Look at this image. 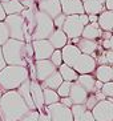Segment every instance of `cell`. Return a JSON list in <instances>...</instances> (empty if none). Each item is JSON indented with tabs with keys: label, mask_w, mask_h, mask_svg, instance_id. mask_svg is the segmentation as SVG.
Listing matches in <instances>:
<instances>
[{
	"label": "cell",
	"mask_w": 113,
	"mask_h": 121,
	"mask_svg": "<svg viewBox=\"0 0 113 121\" xmlns=\"http://www.w3.org/2000/svg\"><path fill=\"white\" fill-rule=\"evenodd\" d=\"M16 91H17L19 95L23 97V100L27 103V105L29 107V109L35 110L36 107H35V103H33V100H32V95H31V78H28L27 81H24L17 89H16Z\"/></svg>",
	"instance_id": "cell-21"
},
{
	"label": "cell",
	"mask_w": 113,
	"mask_h": 121,
	"mask_svg": "<svg viewBox=\"0 0 113 121\" xmlns=\"http://www.w3.org/2000/svg\"><path fill=\"white\" fill-rule=\"evenodd\" d=\"M9 39V32L4 22H0V47L3 45L7 40Z\"/></svg>",
	"instance_id": "cell-31"
},
{
	"label": "cell",
	"mask_w": 113,
	"mask_h": 121,
	"mask_svg": "<svg viewBox=\"0 0 113 121\" xmlns=\"http://www.w3.org/2000/svg\"><path fill=\"white\" fill-rule=\"evenodd\" d=\"M4 23L7 25L11 39L23 40L25 43H32V36L28 31L25 19L21 13L17 15H7L4 19Z\"/></svg>",
	"instance_id": "cell-4"
},
{
	"label": "cell",
	"mask_w": 113,
	"mask_h": 121,
	"mask_svg": "<svg viewBox=\"0 0 113 121\" xmlns=\"http://www.w3.org/2000/svg\"><path fill=\"white\" fill-rule=\"evenodd\" d=\"M63 81H64V80H63V77H61L60 72L56 71V72H53L49 77H47L43 82H40V84H41L43 88H51V89L57 91V88L61 85V82H63Z\"/></svg>",
	"instance_id": "cell-27"
},
{
	"label": "cell",
	"mask_w": 113,
	"mask_h": 121,
	"mask_svg": "<svg viewBox=\"0 0 113 121\" xmlns=\"http://www.w3.org/2000/svg\"><path fill=\"white\" fill-rule=\"evenodd\" d=\"M103 84H104V82H101L100 80H96V92H97V91H101Z\"/></svg>",
	"instance_id": "cell-43"
},
{
	"label": "cell",
	"mask_w": 113,
	"mask_h": 121,
	"mask_svg": "<svg viewBox=\"0 0 113 121\" xmlns=\"http://www.w3.org/2000/svg\"><path fill=\"white\" fill-rule=\"evenodd\" d=\"M20 121H39V110H29L28 113H25Z\"/></svg>",
	"instance_id": "cell-34"
},
{
	"label": "cell",
	"mask_w": 113,
	"mask_h": 121,
	"mask_svg": "<svg viewBox=\"0 0 113 121\" xmlns=\"http://www.w3.org/2000/svg\"><path fill=\"white\" fill-rule=\"evenodd\" d=\"M96 67H97V63H96L95 57L91 56V55L81 53L72 68L78 75H87V73H93Z\"/></svg>",
	"instance_id": "cell-10"
},
{
	"label": "cell",
	"mask_w": 113,
	"mask_h": 121,
	"mask_svg": "<svg viewBox=\"0 0 113 121\" xmlns=\"http://www.w3.org/2000/svg\"><path fill=\"white\" fill-rule=\"evenodd\" d=\"M76 81H77L88 93H95L96 92V77L92 76V73L78 75Z\"/></svg>",
	"instance_id": "cell-25"
},
{
	"label": "cell",
	"mask_w": 113,
	"mask_h": 121,
	"mask_svg": "<svg viewBox=\"0 0 113 121\" xmlns=\"http://www.w3.org/2000/svg\"><path fill=\"white\" fill-rule=\"evenodd\" d=\"M65 19H67V15H64V13H60L59 16H56V17L53 19V24H55V27H56V28H63Z\"/></svg>",
	"instance_id": "cell-36"
},
{
	"label": "cell",
	"mask_w": 113,
	"mask_h": 121,
	"mask_svg": "<svg viewBox=\"0 0 113 121\" xmlns=\"http://www.w3.org/2000/svg\"><path fill=\"white\" fill-rule=\"evenodd\" d=\"M5 65H7V63H5V60H4L3 51H1V47H0V71H1V69H4V68H5Z\"/></svg>",
	"instance_id": "cell-39"
},
{
	"label": "cell",
	"mask_w": 113,
	"mask_h": 121,
	"mask_svg": "<svg viewBox=\"0 0 113 121\" xmlns=\"http://www.w3.org/2000/svg\"><path fill=\"white\" fill-rule=\"evenodd\" d=\"M36 7H37L39 11L47 13L52 19H55L60 13H63L61 4L59 0H36Z\"/></svg>",
	"instance_id": "cell-13"
},
{
	"label": "cell",
	"mask_w": 113,
	"mask_h": 121,
	"mask_svg": "<svg viewBox=\"0 0 113 121\" xmlns=\"http://www.w3.org/2000/svg\"><path fill=\"white\" fill-rule=\"evenodd\" d=\"M31 95L36 109L37 110L44 109V107H45V104H44V92H43L41 84L37 80H31Z\"/></svg>",
	"instance_id": "cell-17"
},
{
	"label": "cell",
	"mask_w": 113,
	"mask_h": 121,
	"mask_svg": "<svg viewBox=\"0 0 113 121\" xmlns=\"http://www.w3.org/2000/svg\"><path fill=\"white\" fill-rule=\"evenodd\" d=\"M89 23H97L99 22V15H88Z\"/></svg>",
	"instance_id": "cell-41"
},
{
	"label": "cell",
	"mask_w": 113,
	"mask_h": 121,
	"mask_svg": "<svg viewBox=\"0 0 113 121\" xmlns=\"http://www.w3.org/2000/svg\"><path fill=\"white\" fill-rule=\"evenodd\" d=\"M39 121H51V117L47 112L45 107H44V109L39 110Z\"/></svg>",
	"instance_id": "cell-37"
},
{
	"label": "cell",
	"mask_w": 113,
	"mask_h": 121,
	"mask_svg": "<svg viewBox=\"0 0 113 121\" xmlns=\"http://www.w3.org/2000/svg\"><path fill=\"white\" fill-rule=\"evenodd\" d=\"M60 103L63 104V105H65V107H68V108H71L72 105H73V103H72V100H71V97H69V96L60 97Z\"/></svg>",
	"instance_id": "cell-38"
},
{
	"label": "cell",
	"mask_w": 113,
	"mask_h": 121,
	"mask_svg": "<svg viewBox=\"0 0 113 121\" xmlns=\"http://www.w3.org/2000/svg\"><path fill=\"white\" fill-rule=\"evenodd\" d=\"M112 81H113V65H112Z\"/></svg>",
	"instance_id": "cell-46"
},
{
	"label": "cell",
	"mask_w": 113,
	"mask_h": 121,
	"mask_svg": "<svg viewBox=\"0 0 113 121\" xmlns=\"http://www.w3.org/2000/svg\"><path fill=\"white\" fill-rule=\"evenodd\" d=\"M4 60L7 65H21L28 67L27 52H25V41L16 39H8L1 45Z\"/></svg>",
	"instance_id": "cell-3"
},
{
	"label": "cell",
	"mask_w": 113,
	"mask_h": 121,
	"mask_svg": "<svg viewBox=\"0 0 113 121\" xmlns=\"http://www.w3.org/2000/svg\"><path fill=\"white\" fill-rule=\"evenodd\" d=\"M61 11L64 15H81L85 13L83 0H64L61 3Z\"/></svg>",
	"instance_id": "cell-16"
},
{
	"label": "cell",
	"mask_w": 113,
	"mask_h": 121,
	"mask_svg": "<svg viewBox=\"0 0 113 121\" xmlns=\"http://www.w3.org/2000/svg\"><path fill=\"white\" fill-rule=\"evenodd\" d=\"M97 103H99V100H97V97H96L95 93H89V95H88V99H87V101H85V107L88 108V109L92 110Z\"/></svg>",
	"instance_id": "cell-35"
},
{
	"label": "cell",
	"mask_w": 113,
	"mask_h": 121,
	"mask_svg": "<svg viewBox=\"0 0 113 121\" xmlns=\"http://www.w3.org/2000/svg\"><path fill=\"white\" fill-rule=\"evenodd\" d=\"M56 29L53 24V19L47 13L39 11L37 7L35 9V28L32 32V40H44L49 39V36Z\"/></svg>",
	"instance_id": "cell-5"
},
{
	"label": "cell",
	"mask_w": 113,
	"mask_h": 121,
	"mask_svg": "<svg viewBox=\"0 0 113 121\" xmlns=\"http://www.w3.org/2000/svg\"><path fill=\"white\" fill-rule=\"evenodd\" d=\"M95 77L96 80H100L101 82L112 81V65L108 64L97 65L95 69Z\"/></svg>",
	"instance_id": "cell-26"
},
{
	"label": "cell",
	"mask_w": 113,
	"mask_h": 121,
	"mask_svg": "<svg viewBox=\"0 0 113 121\" xmlns=\"http://www.w3.org/2000/svg\"><path fill=\"white\" fill-rule=\"evenodd\" d=\"M32 47H33V59L35 60H47L51 59L53 51V45L49 43L48 39L44 40H32Z\"/></svg>",
	"instance_id": "cell-9"
},
{
	"label": "cell",
	"mask_w": 113,
	"mask_h": 121,
	"mask_svg": "<svg viewBox=\"0 0 113 121\" xmlns=\"http://www.w3.org/2000/svg\"><path fill=\"white\" fill-rule=\"evenodd\" d=\"M0 121H3V120H1V117H0Z\"/></svg>",
	"instance_id": "cell-47"
},
{
	"label": "cell",
	"mask_w": 113,
	"mask_h": 121,
	"mask_svg": "<svg viewBox=\"0 0 113 121\" xmlns=\"http://www.w3.org/2000/svg\"><path fill=\"white\" fill-rule=\"evenodd\" d=\"M1 5H3L5 15H17L25 9V7L20 0H3Z\"/></svg>",
	"instance_id": "cell-22"
},
{
	"label": "cell",
	"mask_w": 113,
	"mask_h": 121,
	"mask_svg": "<svg viewBox=\"0 0 113 121\" xmlns=\"http://www.w3.org/2000/svg\"><path fill=\"white\" fill-rule=\"evenodd\" d=\"M49 60L55 64V67H57V68L60 67V65L63 64V53H61V49H55L53 51V53H52V56H51Z\"/></svg>",
	"instance_id": "cell-32"
},
{
	"label": "cell",
	"mask_w": 113,
	"mask_h": 121,
	"mask_svg": "<svg viewBox=\"0 0 113 121\" xmlns=\"http://www.w3.org/2000/svg\"><path fill=\"white\" fill-rule=\"evenodd\" d=\"M57 71L60 72V75H61V77H63L64 81H71V82H73V81H76V80H77V77H78V73H77V72L74 71L72 67L67 65L65 63H63L60 67L57 68Z\"/></svg>",
	"instance_id": "cell-28"
},
{
	"label": "cell",
	"mask_w": 113,
	"mask_h": 121,
	"mask_svg": "<svg viewBox=\"0 0 113 121\" xmlns=\"http://www.w3.org/2000/svg\"><path fill=\"white\" fill-rule=\"evenodd\" d=\"M28 78H29V72L27 67L5 65V68L0 71V89L3 92L17 89Z\"/></svg>",
	"instance_id": "cell-2"
},
{
	"label": "cell",
	"mask_w": 113,
	"mask_h": 121,
	"mask_svg": "<svg viewBox=\"0 0 113 121\" xmlns=\"http://www.w3.org/2000/svg\"><path fill=\"white\" fill-rule=\"evenodd\" d=\"M61 53H63V63H65L69 67H73L78 56L81 55V51L77 48V45L68 43L67 45H64L61 48Z\"/></svg>",
	"instance_id": "cell-15"
},
{
	"label": "cell",
	"mask_w": 113,
	"mask_h": 121,
	"mask_svg": "<svg viewBox=\"0 0 113 121\" xmlns=\"http://www.w3.org/2000/svg\"><path fill=\"white\" fill-rule=\"evenodd\" d=\"M43 92H44V104L45 105H52V104H56L60 101V96L55 89L43 88Z\"/></svg>",
	"instance_id": "cell-29"
},
{
	"label": "cell",
	"mask_w": 113,
	"mask_h": 121,
	"mask_svg": "<svg viewBox=\"0 0 113 121\" xmlns=\"http://www.w3.org/2000/svg\"><path fill=\"white\" fill-rule=\"evenodd\" d=\"M101 35H103V29L99 25V23H88L84 27L81 37L89 39V40H99L101 39Z\"/></svg>",
	"instance_id": "cell-19"
},
{
	"label": "cell",
	"mask_w": 113,
	"mask_h": 121,
	"mask_svg": "<svg viewBox=\"0 0 113 121\" xmlns=\"http://www.w3.org/2000/svg\"><path fill=\"white\" fill-rule=\"evenodd\" d=\"M109 44H110V49L113 51V33H112V36H110V39H109Z\"/></svg>",
	"instance_id": "cell-44"
},
{
	"label": "cell",
	"mask_w": 113,
	"mask_h": 121,
	"mask_svg": "<svg viewBox=\"0 0 113 121\" xmlns=\"http://www.w3.org/2000/svg\"><path fill=\"white\" fill-rule=\"evenodd\" d=\"M99 25L101 27L103 31H108V32L113 33V11L105 9L99 15Z\"/></svg>",
	"instance_id": "cell-24"
},
{
	"label": "cell",
	"mask_w": 113,
	"mask_h": 121,
	"mask_svg": "<svg viewBox=\"0 0 113 121\" xmlns=\"http://www.w3.org/2000/svg\"><path fill=\"white\" fill-rule=\"evenodd\" d=\"M83 4L87 15H100L103 11H105V4L100 0H83Z\"/></svg>",
	"instance_id": "cell-23"
},
{
	"label": "cell",
	"mask_w": 113,
	"mask_h": 121,
	"mask_svg": "<svg viewBox=\"0 0 113 121\" xmlns=\"http://www.w3.org/2000/svg\"><path fill=\"white\" fill-rule=\"evenodd\" d=\"M1 95H3V91H1V89H0V99H1Z\"/></svg>",
	"instance_id": "cell-45"
},
{
	"label": "cell",
	"mask_w": 113,
	"mask_h": 121,
	"mask_svg": "<svg viewBox=\"0 0 113 121\" xmlns=\"http://www.w3.org/2000/svg\"><path fill=\"white\" fill-rule=\"evenodd\" d=\"M35 68H36V80L39 82H43L47 77H49L53 72L57 71V67H55V64L49 59L35 60Z\"/></svg>",
	"instance_id": "cell-11"
},
{
	"label": "cell",
	"mask_w": 113,
	"mask_h": 121,
	"mask_svg": "<svg viewBox=\"0 0 113 121\" xmlns=\"http://www.w3.org/2000/svg\"><path fill=\"white\" fill-rule=\"evenodd\" d=\"M45 109L51 117V121H73L71 108L65 107L59 101L52 105H45Z\"/></svg>",
	"instance_id": "cell-7"
},
{
	"label": "cell",
	"mask_w": 113,
	"mask_h": 121,
	"mask_svg": "<svg viewBox=\"0 0 113 121\" xmlns=\"http://www.w3.org/2000/svg\"><path fill=\"white\" fill-rule=\"evenodd\" d=\"M5 12L3 9V5H1V1H0V22H4V19H5Z\"/></svg>",
	"instance_id": "cell-42"
},
{
	"label": "cell",
	"mask_w": 113,
	"mask_h": 121,
	"mask_svg": "<svg viewBox=\"0 0 113 121\" xmlns=\"http://www.w3.org/2000/svg\"><path fill=\"white\" fill-rule=\"evenodd\" d=\"M73 121H96L92 110L85 107V104H73L71 107Z\"/></svg>",
	"instance_id": "cell-14"
},
{
	"label": "cell",
	"mask_w": 113,
	"mask_h": 121,
	"mask_svg": "<svg viewBox=\"0 0 113 121\" xmlns=\"http://www.w3.org/2000/svg\"><path fill=\"white\" fill-rule=\"evenodd\" d=\"M49 43L53 45L55 49H61L64 45H67L68 44V36L65 35L61 28H56L53 31V33L49 36Z\"/></svg>",
	"instance_id": "cell-20"
},
{
	"label": "cell",
	"mask_w": 113,
	"mask_h": 121,
	"mask_svg": "<svg viewBox=\"0 0 113 121\" xmlns=\"http://www.w3.org/2000/svg\"><path fill=\"white\" fill-rule=\"evenodd\" d=\"M29 110V107L16 89L3 92L0 99V117L3 121H20Z\"/></svg>",
	"instance_id": "cell-1"
},
{
	"label": "cell",
	"mask_w": 113,
	"mask_h": 121,
	"mask_svg": "<svg viewBox=\"0 0 113 121\" xmlns=\"http://www.w3.org/2000/svg\"><path fill=\"white\" fill-rule=\"evenodd\" d=\"M76 45H77L78 49L81 51V53L91 55L95 59L104 51V48L101 47V44L97 40H89V39H84V37H80Z\"/></svg>",
	"instance_id": "cell-12"
},
{
	"label": "cell",
	"mask_w": 113,
	"mask_h": 121,
	"mask_svg": "<svg viewBox=\"0 0 113 121\" xmlns=\"http://www.w3.org/2000/svg\"><path fill=\"white\" fill-rule=\"evenodd\" d=\"M71 86H72V82L71 81H63V82H61V85L57 88V93H59V96H60V97L69 96Z\"/></svg>",
	"instance_id": "cell-30"
},
{
	"label": "cell",
	"mask_w": 113,
	"mask_h": 121,
	"mask_svg": "<svg viewBox=\"0 0 113 121\" xmlns=\"http://www.w3.org/2000/svg\"><path fill=\"white\" fill-rule=\"evenodd\" d=\"M88 95L89 93L87 92L77 81L72 82L69 97H71V100H72L73 104H85V101H87V99H88Z\"/></svg>",
	"instance_id": "cell-18"
},
{
	"label": "cell",
	"mask_w": 113,
	"mask_h": 121,
	"mask_svg": "<svg viewBox=\"0 0 113 121\" xmlns=\"http://www.w3.org/2000/svg\"><path fill=\"white\" fill-rule=\"evenodd\" d=\"M96 121H113V103L110 100H101L92 109Z\"/></svg>",
	"instance_id": "cell-8"
},
{
	"label": "cell",
	"mask_w": 113,
	"mask_h": 121,
	"mask_svg": "<svg viewBox=\"0 0 113 121\" xmlns=\"http://www.w3.org/2000/svg\"><path fill=\"white\" fill-rule=\"evenodd\" d=\"M105 9L113 11V0H105Z\"/></svg>",
	"instance_id": "cell-40"
},
{
	"label": "cell",
	"mask_w": 113,
	"mask_h": 121,
	"mask_svg": "<svg viewBox=\"0 0 113 121\" xmlns=\"http://www.w3.org/2000/svg\"><path fill=\"white\" fill-rule=\"evenodd\" d=\"M101 92L106 96V99H113V81H108L103 84Z\"/></svg>",
	"instance_id": "cell-33"
},
{
	"label": "cell",
	"mask_w": 113,
	"mask_h": 121,
	"mask_svg": "<svg viewBox=\"0 0 113 121\" xmlns=\"http://www.w3.org/2000/svg\"><path fill=\"white\" fill-rule=\"evenodd\" d=\"M89 23V17L87 13L81 15H69L67 16L63 25V31L68 36V40L81 37V33L84 31V27Z\"/></svg>",
	"instance_id": "cell-6"
}]
</instances>
